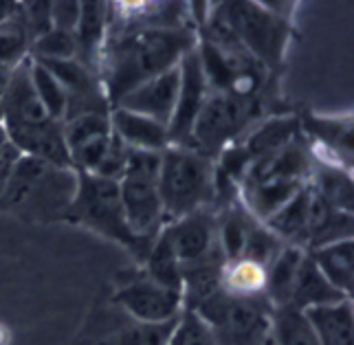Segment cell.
I'll list each match as a JSON object with an SVG mask.
<instances>
[{
    "instance_id": "ac0fdd59",
    "label": "cell",
    "mask_w": 354,
    "mask_h": 345,
    "mask_svg": "<svg viewBox=\"0 0 354 345\" xmlns=\"http://www.w3.org/2000/svg\"><path fill=\"white\" fill-rule=\"evenodd\" d=\"M304 313L319 345H354V313L350 299L306 308Z\"/></svg>"
},
{
    "instance_id": "8992f818",
    "label": "cell",
    "mask_w": 354,
    "mask_h": 345,
    "mask_svg": "<svg viewBox=\"0 0 354 345\" xmlns=\"http://www.w3.org/2000/svg\"><path fill=\"white\" fill-rule=\"evenodd\" d=\"M158 169H161V152L128 150L124 174L117 180L130 231L148 242H154L167 225L165 209L158 196Z\"/></svg>"
},
{
    "instance_id": "4dcf8cb0",
    "label": "cell",
    "mask_w": 354,
    "mask_h": 345,
    "mask_svg": "<svg viewBox=\"0 0 354 345\" xmlns=\"http://www.w3.org/2000/svg\"><path fill=\"white\" fill-rule=\"evenodd\" d=\"M20 7L33 40L51 29V3H20Z\"/></svg>"
},
{
    "instance_id": "6da1fadb",
    "label": "cell",
    "mask_w": 354,
    "mask_h": 345,
    "mask_svg": "<svg viewBox=\"0 0 354 345\" xmlns=\"http://www.w3.org/2000/svg\"><path fill=\"white\" fill-rule=\"evenodd\" d=\"M198 44V33L183 27H124L108 29L97 62V77L111 108L128 93L161 73L176 68Z\"/></svg>"
},
{
    "instance_id": "cb8c5ba5",
    "label": "cell",
    "mask_w": 354,
    "mask_h": 345,
    "mask_svg": "<svg viewBox=\"0 0 354 345\" xmlns=\"http://www.w3.org/2000/svg\"><path fill=\"white\" fill-rule=\"evenodd\" d=\"M31 31L22 16V7L14 16L0 22V66L16 68L31 53Z\"/></svg>"
},
{
    "instance_id": "52a82bcc",
    "label": "cell",
    "mask_w": 354,
    "mask_h": 345,
    "mask_svg": "<svg viewBox=\"0 0 354 345\" xmlns=\"http://www.w3.org/2000/svg\"><path fill=\"white\" fill-rule=\"evenodd\" d=\"M212 11L266 71L282 66L290 33L288 20L282 14H275L266 5L251 0L221 3Z\"/></svg>"
},
{
    "instance_id": "836d02e7",
    "label": "cell",
    "mask_w": 354,
    "mask_h": 345,
    "mask_svg": "<svg viewBox=\"0 0 354 345\" xmlns=\"http://www.w3.org/2000/svg\"><path fill=\"white\" fill-rule=\"evenodd\" d=\"M18 9H20V3H14V0H0V22L11 18Z\"/></svg>"
},
{
    "instance_id": "2e32d148",
    "label": "cell",
    "mask_w": 354,
    "mask_h": 345,
    "mask_svg": "<svg viewBox=\"0 0 354 345\" xmlns=\"http://www.w3.org/2000/svg\"><path fill=\"white\" fill-rule=\"evenodd\" d=\"M299 134H301V123L297 117H292V115L271 117L262 121L258 128H253L247 137L240 141V147L247 152V156L253 163L277 150H282L290 141H295Z\"/></svg>"
},
{
    "instance_id": "7c38bea8",
    "label": "cell",
    "mask_w": 354,
    "mask_h": 345,
    "mask_svg": "<svg viewBox=\"0 0 354 345\" xmlns=\"http://www.w3.org/2000/svg\"><path fill=\"white\" fill-rule=\"evenodd\" d=\"M161 233L165 236L172 253L176 255L180 268L201 262L216 251H221L216 240V218L205 209L172 220V223L163 227Z\"/></svg>"
},
{
    "instance_id": "277c9868",
    "label": "cell",
    "mask_w": 354,
    "mask_h": 345,
    "mask_svg": "<svg viewBox=\"0 0 354 345\" xmlns=\"http://www.w3.org/2000/svg\"><path fill=\"white\" fill-rule=\"evenodd\" d=\"M64 218L84 225L108 240L124 244L143 262L150 253L152 242L137 238L128 227L117 180L93 174H77L75 201L68 207Z\"/></svg>"
},
{
    "instance_id": "83f0119b",
    "label": "cell",
    "mask_w": 354,
    "mask_h": 345,
    "mask_svg": "<svg viewBox=\"0 0 354 345\" xmlns=\"http://www.w3.org/2000/svg\"><path fill=\"white\" fill-rule=\"evenodd\" d=\"M31 57L35 59H77V40L73 31L55 29L51 27L46 33H42L40 38H35L31 42Z\"/></svg>"
},
{
    "instance_id": "7402d4cb",
    "label": "cell",
    "mask_w": 354,
    "mask_h": 345,
    "mask_svg": "<svg viewBox=\"0 0 354 345\" xmlns=\"http://www.w3.org/2000/svg\"><path fill=\"white\" fill-rule=\"evenodd\" d=\"M271 339L275 345H319L306 313L292 306L273 308Z\"/></svg>"
},
{
    "instance_id": "9c48e42d",
    "label": "cell",
    "mask_w": 354,
    "mask_h": 345,
    "mask_svg": "<svg viewBox=\"0 0 354 345\" xmlns=\"http://www.w3.org/2000/svg\"><path fill=\"white\" fill-rule=\"evenodd\" d=\"M260 104L240 102L227 93H212L201 108L189 134V147L205 156H218L251 126Z\"/></svg>"
},
{
    "instance_id": "d590c367",
    "label": "cell",
    "mask_w": 354,
    "mask_h": 345,
    "mask_svg": "<svg viewBox=\"0 0 354 345\" xmlns=\"http://www.w3.org/2000/svg\"><path fill=\"white\" fill-rule=\"evenodd\" d=\"M0 343H3V328H0Z\"/></svg>"
},
{
    "instance_id": "d4e9b609",
    "label": "cell",
    "mask_w": 354,
    "mask_h": 345,
    "mask_svg": "<svg viewBox=\"0 0 354 345\" xmlns=\"http://www.w3.org/2000/svg\"><path fill=\"white\" fill-rule=\"evenodd\" d=\"M29 77H31L33 91L38 95V100L48 113V117L55 121H64L68 97H66V91L62 88V84L51 75V71L42 66L40 62L33 57H29Z\"/></svg>"
},
{
    "instance_id": "484cf974",
    "label": "cell",
    "mask_w": 354,
    "mask_h": 345,
    "mask_svg": "<svg viewBox=\"0 0 354 345\" xmlns=\"http://www.w3.org/2000/svg\"><path fill=\"white\" fill-rule=\"evenodd\" d=\"M145 275L154 279L156 284L183 292L180 264L176 260V255L172 253V249H169L163 233H158L154 238V242L150 246V253L145 257Z\"/></svg>"
},
{
    "instance_id": "1f68e13d",
    "label": "cell",
    "mask_w": 354,
    "mask_h": 345,
    "mask_svg": "<svg viewBox=\"0 0 354 345\" xmlns=\"http://www.w3.org/2000/svg\"><path fill=\"white\" fill-rule=\"evenodd\" d=\"M80 7L82 3H75V0H71V3H66V0L51 3V27L75 33L80 20Z\"/></svg>"
},
{
    "instance_id": "e0dca14e",
    "label": "cell",
    "mask_w": 354,
    "mask_h": 345,
    "mask_svg": "<svg viewBox=\"0 0 354 345\" xmlns=\"http://www.w3.org/2000/svg\"><path fill=\"white\" fill-rule=\"evenodd\" d=\"M306 253L310 255L315 266L322 270V275L330 281V286L350 297L354 286V240L344 238L317 246V249H310Z\"/></svg>"
},
{
    "instance_id": "ba28073f",
    "label": "cell",
    "mask_w": 354,
    "mask_h": 345,
    "mask_svg": "<svg viewBox=\"0 0 354 345\" xmlns=\"http://www.w3.org/2000/svg\"><path fill=\"white\" fill-rule=\"evenodd\" d=\"M209 324L216 345H268L273 306L266 295L236 297L218 290L214 297L194 308Z\"/></svg>"
},
{
    "instance_id": "30bf717a",
    "label": "cell",
    "mask_w": 354,
    "mask_h": 345,
    "mask_svg": "<svg viewBox=\"0 0 354 345\" xmlns=\"http://www.w3.org/2000/svg\"><path fill=\"white\" fill-rule=\"evenodd\" d=\"M178 71H180V88H178L174 115L167 123V137H169V145L189 147V134L207 95H209V84H207V77L203 73V64L196 48H192L180 59Z\"/></svg>"
},
{
    "instance_id": "4fadbf2b",
    "label": "cell",
    "mask_w": 354,
    "mask_h": 345,
    "mask_svg": "<svg viewBox=\"0 0 354 345\" xmlns=\"http://www.w3.org/2000/svg\"><path fill=\"white\" fill-rule=\"evenodd\" d=\"M178 88H180V71L176 66L137 86L115 108H124L130 110V113L145 115L167 126L176 108Z\"/></svg>"
},
{
    "instance_id": "4316f807",
    "label": "cell",
    "mask_w": 354,
    "mask_h": 345,
    "mask_svg": "<svg viewBox=\"0 0 354 345\" xmlns=\"http://www.w3.org/2000/svg\"><path fill=\"white\" fill-rule=\"evenodd\" d=\"M284 246L286 244L279 240L275 233H271L262 223L251 218L249 229H247V240H244V251H242L244 260H251L255 264L268 268V264L275 260L277 253L282 251Z\"/></svg>"
},
{
    "instance_id": "d6986e66",
    "label": "cell",
    "mask_w": 354,
    "mask_h": 345,
    "mask_svg": "<svg viewBox=\"0 0 354 345\" xmlns=\"http://www.w3.org/2000/svg\"><path fill=\"white\" fill-rule=\"evenodd\" d=\"M344 299H350V297H346V295H341L337 288L330 286V281L322 275V270L315 266L310 255L306 253V257H304L299 264L295 284H292L288 306L297 308V310H306V308L328 306V304H337Z\"/></svg>"
},
{
    "instance_id": "e575fe53",
    "label": "cell",
    "mask_w": 354,
    "mask_h": 345,
    "mask_svg": "<svg viewBox=\"0 0 354 345\" xmlns=\"http://www.w3.org/2000/svg\"><path fill=\"white\" fill-rule=\"evenodd\" d=\"M9 147H11V143H9V137H7V130H5L3 123H0V158L7 154Z\"/></svg>"
},
{
    "instance_id": "7a4b0ae2",
    "label": "cell",
    "mask_w": 354,
    "mask_h": 345,
    "mask_svg": "<svg viewBox=\"0 0 354 345\" xmlns=\"http://www.w3.org/2000/svg\"><path fill=\"white\" fill-rule=\"evenodd\" d=\"M77 171L55 167L20 154L11 169L0 207L18 209L33 218H64L75 201Z\"/></svg>"
},
{
    "instance_id": "5bb4252c",
    "label": "cell",
    "mask_w": 354,
    "mask_h": 345,
    "mask_svg": "<svg viewBox=\"0 0 354 345\" xmlns=\"http://www.w3.org/2000/svg\"><path fill=\"white\" fill-rule=\"evenodd\" d=\"M111 128L128 150L163 152L169 145L167 126L124 108H111Z\"/></svg>"
},
{
    "instance_id": "9a60e30c",
    "label": "cell",
    "mask_w": 354,
    "mask_h": 345,
    "mask_svg": "<svg viewBox=\"0 0 354 345\" xmlns=\"http://www.w3.org/2000/svg\"><path fill=\"white\" fill-rule=\"evenodd\" d=\"M106 35H108V3H97V0L82 3L80 20L75 27L77 62L91 68L95 75H97V62H100Z\"/></svg>"
},
{
    "instance_id": "ffe728a7",
    "label": "cell",
    "mask_w": 354,
    "mask_h": 345,
    "mask_svg": "<svg viewBox=\"0 0 354 345\" xmlns=\"http://www.w3.org/2000/svg\"><path fill=\"white\" fill-rule=\"evenodd\" d=\"M308 203H310V185L297 192L277 214H273L262 225L271 233H275L284 244L301 246L304 249L308 242Z\"/></svg>"
},
{
    "instance_id": "44dd1931",
    "label": "cell",
    "mask_w": 354,
    "mask_h": 345,
    "mask_svg": "<svg viewBox=\"0 0 354 345\" xmlns=\"http://www.w3.org/2000/svg\"><path fill=\"white\" fill-rule=\"evenodd\" d=\"M310 187L322 196V198L339 209V212L352 214V176L348 169H341L337 165H328L315 158L313 163V174H310Z\"/></svg>"
},
{
    "instance_id": "3957f363",
    "label": "cell",
    "mask_w": 354,
    "mask_h": 345,
    "mask_svg": "<svg viewBox=\"0 0 354 345\" xmlns=\"http://www.w3.org/2000/svg\"><path fill=\"white\" fill-rule=\"evenodd\" d=\"M158 196H161L167 223L203 212L216 198L214 158L192 147L167 145L161 152Z\"/></svg>"
},
{
    "instance_id": "d6a6232c",
    "label": "cell",
    "mask_w": 354,
    "mask_h": 345,
    "mask_svg": "<svg viewBox=\"0 0 354 345\" xmlns=\"http://www.w3.org/2000/svg\"><path fill=\"white\" fill-rule=\"evenodd\" d=\"M18 156L20 152L16 150L14 145L9 147L7 154L0 158V201H3V194H5V187H7V183H9V176H11V169H14L16 161H18Z\"/></svg>"
},
{
    "instance_id": "603a6c76",
    "label": "cell",
    "mask_w": 354,
    "mask_h": 345,
    "mask_svg": "<svg viewBox=\"0 0 354 345\" xmlns=\"http://www.w3.org/2000/svg\"><path fill=\"white\" fill-rule=\"evenodd\" d=\"M223 290L236 297H258L266 290V268L251 260H234L223 266Z\"/></svg>"
},
{
    "instance_id": "5b68a950",
    "label": "cell",
    "mask_w": 354,
    "mask_h": 345,
    "mask_svg": "<svg viewBox=\"0 0 354 345\" xmlns=\"http://www.w3.org/2000/svg\"><path fill=\"white\" fill-rule=\"evenodd\" d=\"M71 167L77 174L119 180L124 174L128 147L111 128V110H93L62 121Z\"/></svg>"
},
{
    "instance_id": "8fae6325",
    "label": "cell",
    "mask_w": 354,
    "mask_h": 345,
    "mask_svg": "<svg viewBox=\"0 0 354 345\" xmlns=\"http://www.w3.org/2000/svg\"><path fill=\"white\" fill-rule=\"evenodd\" d=\"M115 301L137 319V324L174 321L183 310V292L156 284L148 275L121 286Z\"/></svg>"
},
{
    "instance_id": "f546056e",
    "label": "cell",
    "mask_w": 354,
    "mask_h": 345,
    "mask_svg": "<svg viewBox=\"0 0 354 345\" xmlns=\"http://www.w3.org/2000/svg\"><path fill=\"white\" fill-rule=\"evenodd\" d=\"M176 319L165 324H134L121 332L111 345H169Z\"/></svg>"
},
{
    "instance_id": "f1b7e54d",
    "label": "cell",
    "mask_w": 354,
    "mask_h": 345,
    "mask_svg": "<svg viewBox=\"0 0 354 345\" xmlns=\"http://www.w3.org/2000/svg\"><path fill=\"white\" fill-rule=\"evenodd\" d=\"M169 345H216V337L198 313L183 308L169 337Z\"/></svg>"
}]
</instances>
